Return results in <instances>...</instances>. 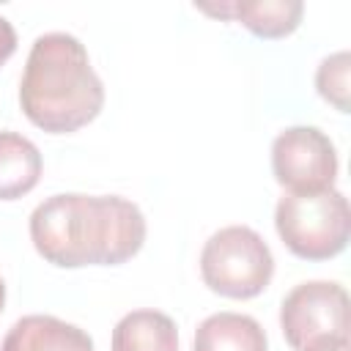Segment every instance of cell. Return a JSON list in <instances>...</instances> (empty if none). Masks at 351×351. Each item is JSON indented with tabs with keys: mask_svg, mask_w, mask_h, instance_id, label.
Listing matches in <instances>:
<instances>
[{
	"mask_svg": "<svg viewBox=\"0 0 351 351\" xmlns=\"http://www.w3.org/2000/svg\"><path fill=\"white\" fill-rule=\"evenodd\" d=\"M0 351H93L85 329L55 315H25L3 337Z\"/></svg>",
	"mask_w": 351,
	"mask_h": 351,
	"instance_id": "obj_8",
	"label": "cell"
},
{
	"mask_svg": "<svg viewBox=\"0 0 351 351\" xmlns=\"http://www.w3.org/2000/svg\"><path fill=\"white\" fill-rule=\"evenodd\" d=\"M14 52H16V30H14V25H11L5 16H0V66H3Z\"/></svg>",
	"mask_w": 351,
	"mask_h": 351,
	"instance_id": "obj_13",
	"label": "cell"
},
{
	"mask_svg": "<svg viewBox=\"0 0 351 351\" xmlns=\"http://www.w3.org/2000/svg\"><path fill=\"white\" fill-rule=\"evenodd\" d=\"M302 351H351V337H321Z\"/></svg>",
	"mask_w": 351,
	"mask_h": 351,
	"instance_id": "obj_14",
	"label": "cell"
},
{
	"mask_svg": "<svg viewBox=\"0 0 351 351\" xmlns=\"http://www.w3.org/2000/svg\"><path fill=\"white\" fill-rule=\"evenodd\" d=\"M203 282L228 299L263 293L274 274V255L263 236L247 225H228L208 236L200 252Z\"/></svg>",
	"mask_w": 351,
	"mask_h": 351,
	"instance_id": "obj_4",
	"label": "cell"
},
{
	"mask_svg": "<svg viewBox=\"0 0 351 351\" xmlns=\"http://www.w3.org/2000/svg\"><path fill=\"white\" fill-rule=\"evenodd\" d=\"M41 178V154L36 143L16 132H0V200L27 195Z\"/></svg>",
	"mask_w": 351,
	"mask_h": 351,
	"instance_id": "obj_11",
	"label": "cell"
},
{
	"mask_svg": "<svg viewBox=\"0 0 351 351\" xmlns=\"http://www.w3.org/2000/svg\"><path fill=\"white\" fill-rule=\"evenodd\" d=\"M30 241L60 269L118 266L140 252L145 217L121 195H52L30 214Z\"/></svg>",
	"mask_w": 351,
	"mask_h": 351,
	"instance_id": "obj_1",
	"label": "cell"
},
{
	"mask_svg": "<svg viewBox=\"0 0 351 351\" xmlns=\"http://www.w3.org/2000/svg\"><path fill=\"white\" fill-rule=\"evenodd\" d=\"M348 74H351L348 49L332 52L329 58H324L318 63V71H315V88H318L321 99H326L340 112L351 110V77Z\"/></svg>",
	"mask_w": 351,
	"mask_h": 351,
	"instance_id": "obj_12",
	"label": "cell"
},
{
	"mask_svg": "<svg viewBox=\"0 0 351 351\" xmlns=\"http://www.w3.org/2000/svg\"><path fill=\"white\" fill-rule=\"evenodd\" d=\"M271 170L288 192L332 189L337 178L335 143L315 126H291L271 143Z\"/></svg>",
	"mask_w": 351,
	"mask_h": 351,
	"instance_id": "obj_6",
	"label": "cell"
},
{
	"mask_svg": "<svg viewBox=\"0 0 351 351\" xmlns=\"http://www.w3.org/2000/svg\"><path fill=\"white\" fill-rule=\"evenodd\" d=\"M112 351H178L176 321L159 310H132L112 329Z\"/></svg>",
	"mask_w": 351,
	"mask_h": 351,
	"instance_id": "obj_10",
	"label": "cell"
},
{
	"mask_svg": "<svg viewBox=\"0 0 351 351\" xmlns=\"http://www.w3.org/2000/svg\"><path fill=\"white\" fill-rule=\"evenodd\" d=\"M280 326L291 348L302 351L321 337L348 335V293L340 282L310 280L291 288L280 307Z\"/></svg>",
	"mask_w": 351,
	"mask_h": 351,
	"instance_id": "obj_5",
	"label": "cell"
},
{
	"mask_svg": "<svg viewBox=\"0 0 351 351\" xmlns=\"http://www.w3.org/2000/svg\"><path fill=\"white\" fill-rule=\"evenodd\" d=\"M274 228L282 244L304 261L340 255L351 233V208L343 192H285L274 208Z\"/></svg>",
	"mask_w": 351,
	"mask_h": 351,
	"instance_id": "obj_3",
	"label": "cell"
},
{
	"mask_svg": "<svg viewBox=\"0 0 351 351\" xmlns=\"http://www.w3.org/2000/svg\"><path fill=\"white\" fill-rule=\"evenodd\" d=\"M3 304H5V282L0 277V313H3Z\"/></svg>",
	"mask_w": 351,
	"mask_h": 351,
	"instance_id": "obj_15",
	"label": "cell"
},
{
	"mask_svg": "<svg viewBox=\"0 0 351 351\" xmlns=\"http://www.w3.org/2000/svg\"><path fill=\"white\" fill-rule=\"evenodd\" d=\"M27 121L49 134H69L90 123L104 104V85L88 49L71 33H44L33 41L19 82Z\"/></svg>",
	"mask_w": 351,
	"mask_h": 351,
	"instance_id": "obj_2",
	"label": "cell"
},
{
	"mask_svg": "<svg viewBox=\"0 0 351 351\" xmlns=\"http://www.w3.org/2000/svg\"><path fill=\"white\" fill-rule=\"evenodd\" d=\"M195 351H269L263 326L244 313H214L195 329Z\"/></svg>",
	"mask_w": 351,
	"mask_h": 351,
	"instance_id": "obj_9",
	"label": "cell"
},
{
	"mask_svg": "<svg viewBox=\"0 0 351 351\" xmlns=\"http://www.w3.org/2000/svg\"><path fill=\"white\" fill-rule=\"evenodd\" d=\"M200 11L211 16L239 19L250 33L261 38H282L291 36L304 14V5L299 0H233V3H197Z\"/></svg>",
	"mask_w": 351,
	"mask_h": 351,
	"instance_id": "obj_7",
	"label": "cell"
}]
</instances>
